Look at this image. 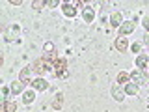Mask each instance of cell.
<instances>
[{"instance_id": "cell-8", "label": "cell", "mask_w": 149, "mask_h": 112, "mask_svg": "<svg viewBox=\"0 0 149 112\" xmlns=\"http://www.w3.org/2000/svg\"><path fill=\"white\" fill-rule=\"evenodd\" d=\"M62 11H63L65 17H74V15H77V8H74L71 2H65L62 6Z\"/></svg>"}, {"instance_id": "cell-14", "label": "cell", "mask_w": 149, "mask_h": 112, "mask_svg": "<svg viewBox=\"0 0 149 112\" xmlns=\"http://www.w3.org/2000/svg\"><path fill=\"white\" fill-rule=\"evenodd\" d=\"M136 93H138V86L134 82H127V84H125V95H132L134 97Z\"/></svg>"}, {"instance_id": "cell-5", "label": "cell", "mask_w": 149, "mask_h": 112, "mask_svg": "<svg viewBox=\"0 0 149 112\" xmlns=\"http://www.w3.org/2000/svg\"><path fill=\"white\" fill-rule=\"evenodd\" d=\"M32 88H34V90H37V92H45L47 88H49V82H47L43 77H37V78H34V80H32Z\"/></svg>"}, {"instance_id": "cell-22", "label": "cell", "mask_w": 149, "mask_h": 112, "mask_svg": "<svg viewBox=\"0 0 149 112\" xmlns=\"http://www.w3.org/2000/svg\"><path fill=\"white\" fill-rule=\"evenodd\" d=\"M32 6H34L36 9H41V8H43V6H45V2H43V0H36V2H34V4H32Z\"/></svg>"}, {"instance_id": "cell-11", "label": "cell", "mask_w": 149, "mask_h": 112, "mask_svg": "<svg viewBox=\"0 0 149 112\" xmlns=\"http://www.w3.org/2000/svg\"><path fill=\"white\" fill-rule=\"evenodd\" d=\"M32 73H34V71H32V67H30V65H28V67H22V69H21V73H19V80H22V82L26 84Z\"/></svg>"}, {"instance_id": "cell-7", "label": "cell", "mask_w": 149, "mask_h": 112, "mask_svg": "<svg viewBox=\"0 0 149 112\" xmlns=\"http://www.w3.org/2000/svg\"><path fill=\"white\" fill-rule=\"evenodd\" d=\"M123 22H125L123 21V15H121L119 11H116V13H112V15H110V24L114 26V28H119Z\"/></svg>"}, {"instance_id": "cell-13", "label": "cell", "mask_w": 149, "mask_h": 112, "mask_svg": "<svg viewBox=\"0 0 149 112\" xmlns=\"http://www.w3.org/2000/svg\"><path fill=\"white\" fill-rule=\"evenodd\" d=\"M112 97H114L116 101H123L125 99V90H121L119 86H114L112 88Z\"/></svg>"}, {"instance_id": "cell-10", "label": "cell", "mask_w": 149, "mask_h": 112, "mask_svg": "<svg viewBox=\"0 0 149 112\" xmlns=\"http://www.w3.org/2000/svg\"><path fill=\"white\" fill-rule=\"evenodd\" d=\"M82 17H84V21L86 22H93V19H95V9L93 8H84V13H82Z\"/></svg>"}, {"instance_id": "cell-25", "label": "cell", "mask_w": 149, "mask_h": 112, "mask_svg": "<svg viewBox=\"0 0 149 112\" xmlns=\"http://www.w3.org/2000/svg\"><path fill=\"white\" fill-rule=\"evenodd\" d=\"M9 4H11V6H22V0H11Z\"/></svg>"}, {"instance_id": "cell-6", "label": "cell", "mask_w": 149, "mask_h": 112, "mask_svg": "<svg viewBox=\"0 0 149 112\" xmlns=\"http://www.w3.org/2000/svg\"><path fill=\"white\" fill-rule=\"evenodd\" d=\"M147 62H149V54L142 52V54H138V56H136V67H138V69H142V71L147 67Z\"/></svg>"}, {"instance_id": "cell-4", "label": "cell", "mask_w": 149, "mask_h": 112, "mask_svg": "<svg viewBox=\"0 0 149 112\" xmlns=\"http://www.w3.org/2000/svg\"><path fill=\"white\" fill-rule=\"evenodd\" d=\"M49 69H52V67H50V65L47 64L43 58L36 60V62L32 64V71H34V73H37V75H43V73H47V71H49Z\"/></svg>"}, {"instance_id": "cell-3", "label": "cell", "mask_w": 149, "mask_h": 112, "mask_svg": "<svg viewBox=\"0 0 149 112\" xmlns=\"http://www.w3.org/2000/svg\"><path fill=\"white\" fill-rule=\"evenodd\" d=\"M130 82H134L136 86H140V84H147V75L142 71V69H134L132 73H130Z\"/></svg>"}, {"instance_id": "cell-15", "label": "cell", "mask_w": 149, "mask_h": 112, "mask_svg": "<svg viewBox=\"0 0 149 112\" xmlns=\"http://www.w3.org/2000/svg\"><path fill=\"white\" fill-rule=\"evenodd\" d=\"M15 110H17L15 101H4L2 103V112H15Z\"/></svg>"}, {"instance_id": "cell-17", "label": "cell", "mask_w": 149, "mask_h": 112, "mask_svg": "<svg viewBox=\"0 0 149 112\" xmlns=\"http://www.w3.org/2000/svg\"><path fill=\"white\" fill-rule=\"evenodd\" d=\"M34 99H36V93H34V92H24V97H22L24 105H30V103H34Z\"/></svg>"}, {"instance_id": "cell-1", "label": "cell", "mask_w": 149, "mask_h": 112, "mask_svg": "<svg viewBox=\"0 0 149 112\" xmlns=\"http://www.w3.org/2000/svg\"><path fill=\"white\" fill-rule=\"evenodd\" d=\"M54 75L58 78H67V75H69L67 73V62H65L63 58H60L58 62L54 64Z\"/></svg>"}, {"instance_id": "cell-21", "label": "cell", "mask_w": 149, "mask_h": 112, "mask_svg": "<svg viewBox=\"0 0 149 112\" xmlns=\"http://www.w3.org/2000/svg\"><path fill=\"white\" fill-rule=\"evenodd\" d=\"M130 50H132V52H140V50H142V43H132L130 45Z\"/></svg>"}, {"instance_id": "cell-12", "label": "cell", "mask_w": 149, "mask_h": 112, "mask_svg": "<svg viewBox=\"0 0 149 112\" xmlns=\"http://www.w3.org/2000/svg\"><path fill=\"white\" fill-rule=\"evenodd\" d=\"M9 88H11V93H15V95H17V93L24 92V82H22V80H15V82H11V86H9Z\"/></svg>"}, {"instance_id": "cell-26", "label": "cell", "mask_w": 149, "mask_h": 112, "mask_svg": "<svg viewBox=\"0 0 149 112\" xmlns=\"http://www.w3.org/2000/svg\"><path fill=\"white\" fill-rule=\"evenodd\" d=\"M147 67H149V62H147Z\"/></svg>"}, {"instance_id": "cell-20", "label": "cell", "mask_w": 149, "mask_h": 112, "mask_svg": "<svg viewBox=\"0 0 149 112\" xmlns=\"http://www.w3.org/2000/svg\"><path fill=\"white\" fill-rule=\"evenodd\" d=\"M58 4V0H45V8H56Z\"/></svg>"}, {"instance_id": "cell-2", "label": "cell", "mask_w": 149, "mask_h": 112, "mask_svg": "<svg viewBox=\"0 0 149 112\" xmlns=\"http://www.w3.org/2000/svg\"><path fill=\"white\" fill-rule=\"evenodd\" d=\"M134 30H136V19H132V21H125L123 24L119 26V37H125V36L132 34Z\"/></svg>"}, {"instance_id": "cell-23", "label": "cell", "mask_w": 149, "mask_h": 112, "mask_svg": "<svg viewBox=\"0 0 149 112\" xmlns=\"http://www.w3.org/2000/svg\"><path fill=\"white\" fill-rule=\"evenodd\" d=\"M142 24H143V28H146V30L149 32V15H147V17H143V21H142Z\"/></svg>"}, {"instance_id": "cell-18", "label": "cell", "mask_w": 149, "mask_h": 112, "mask_svg": "<svg viewBox=\"0 0 149 112\" xmlns=\"http://www.w3.org/2000/svg\"><path fill=\"white\" fill-rule=\"evenodd\" d=\"M129 80H130V75H129V73H123V71H121V73L118 75V82H119V84H127Z\"/></svg>"}, {"instance_id": "cell-24", "label": "cell", "mask_w": 149, "mask_h": 112, "mask_svg": "<svg viewBox=\"0 0 149 112\" xmlns=\"http://www.w3.org/2000/svg\"><path fill=\"white\" fill-rule=\"evenodd\" d=\"M142 43L149 47V32H147V34H146V36H143V39H142Z\"/></svg>"}, {"instance_id": "cell-19", "label": "cell", "mask_w": 149, "mask_h": 112, "mask_svg": "<svg viewBox=\"0 0 149 112\" xmlns=\"http://www.w3.org/2000/svg\"><path fill=\"white\" fill-rule=\"evenodd\" d=\"M43 50H45V54H50V52H54V43L47 41V43H45V47H43Z\"/></svg>"}, {"instance_id": "cell-9", "label": "cell", "mask_w": 149, "mask_h": 112, "mask_svg": "<svg viewBox=\"0 0 149 112\" xmlns=\"http://www.w3.org/2000/svg\"><path fill=\"white\" fill-rule=\"evenodd\" d=\"M116 49L119 50V52H125V50L129 49V43H127V37H118V39H116Z\"/></svg>"}, {"instance_id": "cell-16", "label": "cell", "mask_w": 149, "mask_h": 112, "mask_svg": "<svg viewBox=\"0 0 149 112\" xmlns=\"http://www.w3.org/2000/svg\"><path fill=\"white\" fill-rule=\"evenodd\" d=\"M62 105H63V95H62V93H56L54 99H52V108L54 110H60V108H62Z\"/></svg>"}]
</instances>
